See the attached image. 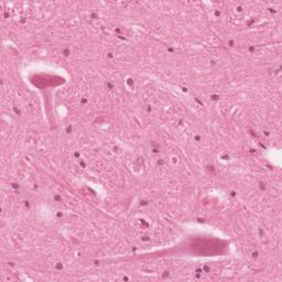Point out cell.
Here are the masks:
<instances>
[{"mask_svg": "<svg viewBox=\"0 0 282 282\" xmlns=\"http://www.w3.org/2000/svg\"><path fill=\"white\" fill-rule=\"evenodd\" d=\"M192 250L198 255L212 256L215 254H219L221 251V246L214 242H200L193 246Z\"/></svg>", "mask_w": 282, "mask_h": 282, "instance_id": "6da1fadb", "label": "cell"}]
</instances>
